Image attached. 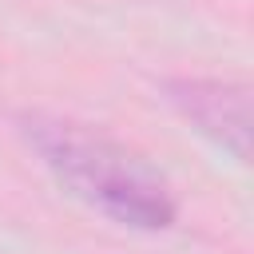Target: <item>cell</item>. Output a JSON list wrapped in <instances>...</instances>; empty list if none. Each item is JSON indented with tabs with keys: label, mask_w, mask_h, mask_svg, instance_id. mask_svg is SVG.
Wrapping results in <instances>:
<instances>
[{
	"label": "cell",
	"mask_w": 254,
	"mask_h": 254,
	"mask_svg": "<svg viewBox=\"0 0 254 254\" xmlns=\"http://www.w3.org/2000/svg\"><path fill=\"white\" fill-rule=\"evenodd\" d=\"M28 139L52 167V175L87 206L135 230H163L175 222V198L167 183L115 139L71 119H28Z\"/></svg>",
	"instance_id": "6da1fadb"
},
{
	"label": "cell",
	"mask_w": 254,
	"mask_h": 254,
	"mask_svg": "<svg viewBox=\"0 0 254 254\" xmlns=\"http://www.w3.org/2000/svg\"><path fill=\"white\" fill-rule=\"evenodd\" d=\"M171 103L234 159L250 155V91L230 79H175L167 83Z\"/></svg>",
	"instance_id": "7a4b0ae2"
}]
</instances>
